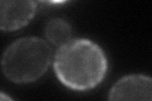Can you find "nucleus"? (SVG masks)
Instances as JSON below:
<instances>
[{
    "mask_svg": "<svg viewBox=\"0 0 152 101\" xmlns=\"http://www.w3.org/2000/svg\"><path fill=\"white\" fill-rule=\"evenodd\" d=\"M107 58L102 48L89 39H74L58 49L55 71L60 81L74 90H89L104 78Z\"/></svg>",
    "mask_w": 152,
    "mask_h": 101,
    "instance_id": "f257e3e1",
    "label": "nucleus"
},
{
    "mask_svg": "<svg viewBox=\"0 0 152 101\" xmlns=\"http://www.w3.org/2000/svg\"><path fill=\"white\" fill-rule=\"evenodd\" d=\"M51 57V48L45 41L34 37L22 38L4 52L1 68L14 82H33L47 71Z\"/></svg>",
    "mask_w": 152,
    "mask_h": 101,
    "instance_id": "f03ea898",
    "label": "nucleus"
},
{
    "mask_svg": "<svg viewBox=\"0 0 152 101\" xmlns=\"http://www.w3.org/2000/svg\"><path fill=\"white\" fill-rule=\"evenodd\" d=\"M151 78L143 75H132L119 80L113 86L109 101H152Z\"/></svg>",
    "mask_w": 152,
    "mask_h": 101,
    "instance_id": "7ed1b4c3",
    "label": "nucleus"
},
{
    "mask_svg": "<svg viewBox=\"0 0 152 101\" xmlns=\"http://www.w3.org/2000/svg\"><path fill=\"white\" fill-rule=\"evenodd\" d=\"M37 4L33 1H0V29L15 31L31 22Z\"/></svg>",
    "mask_w": 152,
    "mask_h": 101,
    "instance_id": "20e7f679",
    "label": "nucleus"
},
{
    "mask_svg": "<svg viewBox=\"0 0 152 101\" xmlns=\"http://www.w3.org/2000/svg\"><path fill=\"white\" fill-rule=\"evenodd\" d=\"M46 34L51 43L62 47L67 42H70L72 31H71L70 24L64 19H53L47 24Z\"/></svg>",
    "mask_w": 152,
    "mask_h": 101,
    "instance_id": "39448f33",
    "label": "nucleus"
},
{
    "mask_svg": "<svg viewBox=\"0 0 152 101\" xmlns=\"http://www.w3.org/2000/svg\"><path fill=\"white\" fill-rule=\"evenodd\" d=\"M0 101H13L10 97H9L8 95L5 94H3V92H0Z\"/></svg>",
    "mask_w": 152,
    "mask_h": 101,
    "instance_id": "423d86ee",
    "label": "nucleus"
}]
</instances>
